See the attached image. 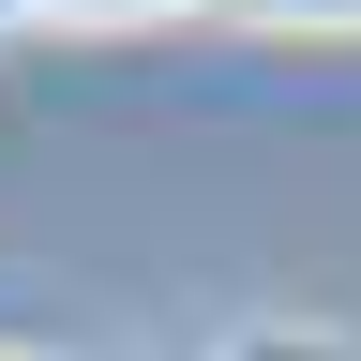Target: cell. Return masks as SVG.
Instances as JSON below:
<instances>
[{
    "mask_svg": "<svg viewBox=\"0 0 361 361\" xmlns=\"http://www.w3.org/2000/svg\"><path fill=\"white\" fill-rule=\"evenodd\" d=\"M226 361H361V346H346V331H241Z\"/></svg>",
    "mask_w": 361,
    "mask_h": 361,
    "instance_id": "2",
    "label": "cell"
},
{
    "mask_svg": "<svg viewBox=\"0 0 361 361\" xmlns=\"http://www.w3.org/2000/svg\"><path fill=\"white\" fill-rule=\"evenodd\" d=\"M151 16H226V0H0V30H151Z\"/></svg>",
    "mask_w": 361,
    "mask_h": 361,
    "instance_id": "1",
    "label": "cell"
},
{
    "mask_svg": "<svg viewBox=\"0 0 361 361\" xmlns=\"http://www.w3.org/2000/svg\"><path fill=\"white\" fill-rule=\"evenodd\" d=\"M226 16H271V30H361V0H226Z\"/></svg>",
    "mask_w": 361,
    "mask_h": 361,
    "instance_id": "3",
    "label": "cell"
}]
</instances>
